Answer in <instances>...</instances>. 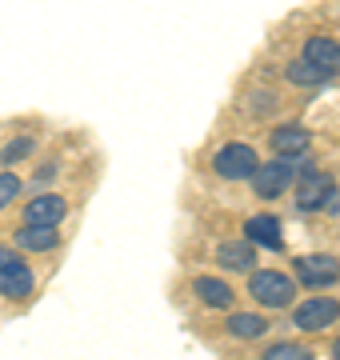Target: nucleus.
I'll list each match as a JSON object with an SVG mask.
<instances>
[{
    "label": "nucleus",
    "mask_w": 340,
    "mask_h": 360,
    "mask_svg": "<svg viewBox=\"0 0 340 360\" xmlns=\"http://www.w3.org/2000/svg\"><path fill=\"white\" fill-rule=\"evenodd\" d=\"M244 292L261 312H288L296 304L301 288L285 269H252L249 281H244Z\"/></svg>",
    "instance_id": "1"
},
{
    "label": "nucleus",
    "mask_w": 340,
    "mask_h": 360,
    "mask_svg": "<svg viewBox=\"0 0 340 360\" xmlns=\"http://www.w3.org/2000/svg\"><path fill=\"white\" fill-rule=\"evenodd\" d=\"M304 165H292V160H261V165L252 168V196L256 200H264V205H273V200H285V196H292V188H296V176H301Z\"/></svg>",
    "instance_id": "2"
},
{
    "label": "nucleus",
    "mask_w": 340,
    "mask_h": 360,
    "mask_svg": "<svg viewBox=\"0 0 340 360\" xmlns=\"http://www.w3.org/2000/svg\"><path fill=\"white\" fill-rule=\"evenodd\" d=\"M292 328L304 336H316V333H328V328H336L340 324V296L332 292H316V296H304V300H296L292 304Z\"/></svg>",
    "instance_id": "3"
},
{
    "label": "nucleus",
    "mask_w": 340,
    "mask_h": 360,
    "mask_svg": "<svg viewBox=\"0 0 340 360\" xmlns=\"http://www.w3.org/2000/svg\"><path fill=\"white\" fill-rule=\"evenodd\" d=\"M288 276H292L296 288H304L308 296L328 292V288H336L340 284V257H332V252H308V257H296Z\"/></svg>",
    "instance_id": "4"
},
{
    "label": "nucleus",
    "mask_w": 340,
    "mask_h": 360,
    "mask_svg": "<svg viewBox=\"0 0 340 360\" xmlns=\"http://www.w3.org/2000/svg\"><path fill=\"white\" fill-rule=\"evenodd\" d=\"M256 165H261V153H256V144H249V141H224L221 148L209 156L212 176L228 180V184H240V180H249Z\"/></svg>",
    "instance_id": "5"
},
{
    "label": "nucleus",
    "mask_w": 340,
    "mask_h": 360,
    "mask_svg": "<svg viewBox=\"0 0 340 360\" xmlns=\"http://www.w3.org/2000/svg\"><path fill=\"white\" fill-rule=\"evenodd\" d=\"M336 193V180L328 176V172H320V168L304 165L301 176H296V188H292V208L301 212V217H308V212H325L328 196Z\"/></svg>",
    "instance_id": "6"
},
{
    "label": "nucleus",
    "mask_w": 340,
    "mask_h": 360,
    "mask_svg": "<svg viewBox=\"0 0 340 360\" xmlns=\"http://www.w3.org/2000/svg\"><path fill=\"white\" fill-rule=\"evenodd\" d=\"M268 148H273L276 160H292V165H308V153H313V132L304 129L301 120H285L268 132Z\"/></svg>",
    "instance_id": "7"
},
{
    "label": "nucleus",
    "mask_w": 340,
    "mask_h": 360,
    "mask_svg": "<svg viewBox=\"0 0 340 360\" xmlns=\"http://www.w3.org/2000/svg\"><path fill=\"white\" fill-rule=\"evenodd\" d=\"M68 220V196L65 193H32L20 208V224H44V229H60Z\"/></svg>",
    "instance_id": "8"
},
{
    "label": "nucleus",
    "mask_w": 340,
    "mask_h": 360,
    "mask_svg": "<svg viewBox=\"0 0 340 360\" xmlns=\"http://www.w3.org/2000/svg\"><path fill=\"white\" fill-rule=\"evenodd\" d=\"M188 288H192V296L209 312H233L236 309V288L224 281L221 272H200V276L188 281Z\"/></svg>",
    "instance_id": "9"
},
{
    "label": "nucleus",
    "mask_w": 340,
    "mask_h": 360,
    "mask_svg": "<svg viewBox=\"0 0 340 360\" xmlns=\"http://www.w3.org/2000/svg\"><path fill=\"white\" fill-rule=\"evenodd\" d=\"M268 333H273V316H264L261 309H233V312H224V336H228V340L252 345V340H264Z\"/></svg>",
    "instance_id": "10"
},
{
    "label": "nucleus",
    "mask_w": 340,
    "mask_h": 360,
    "mask_svg": "<svg viewBox=\"0 0 340 360\" xmlns=\"http://www.w3.org/2000/svg\"><path fill=\"white\" fill-rule=\"evenodd\" d=\"M240 240H249L252 248L280 252L285 248V217H276V212H252V217H244V236Z\"/></svg>",
    "instance_id": "11"
},
{
    "label": "nucleus",
    "mask_w": 340,
    "mask_h": 360,
    "mask_svg": "<svg viewBox=\"0 0 340 360\" xmlns=\"http://www.w3.org/2000/svg\"><path fill=\"white\" fill-rule=\"evenodd\" d=\"M8 245L20 252V257H48V252H56L60 248V229H44V224H20V229L13 232V240Z\"/></svg>",
    "instance_id": "12"
},
{
    "label": "nucleus",
    "mask_w": 340,
    "mask_h": 360,
    "mask_svg": "<svg viewBox=\"0 0 340 360\" xmlns=\"http://www.w3.org/2000/svg\"><path fill=\"white\" fill-rule=\"evenodd\" d=\"M212 257H216V269L221 272H244V276H249L252 269H261V264H256L261 252H256L249 240H221Z\"/></svg>",
    "instance_id": "13"
},
{
    "label": "nucleus",
    "mask_w": 340,
    "mask_h": 360,
    "mask_svg": "<svg viewBox=\"0 0 340 360\" xmlns=\"http://www.w3.org/2000/svg\"><path fill=\"white\" fill-rule=\"evenodd\" d=\"M32 292H37V272L28 269V260H20L13 269H0V300L25 304Z\"/></svg>",
    "instance_id": "14"
},
{
    "label": "nucleus",
    "mask_w": 340,
    "mask_h": 360,
    "mask_svg": "<svg viewBox=\"0 0 340 360\" xmlns=\"http://www.w3.org/2000/svg\"><path fill=\"white\" fill-rule=\"evenodd\" d=\"M301 56L304 60H313L316 68H325L332 80L340 77V40L336 37H304Z\"/></svg>",
    "instance_id": "15"
},
{
    "label": "nucleus",
    "mask_w": 340,
    "mask_h": 360,
    "mask_svg": "<svg viewBox=\"0 0 340 360\" xmlns=\"http://www.w3.org/2000/svg\"><path fill=\"white\" fill-rule=\"evenodd\" d=\"M37 153H40V136H32V132H16V136H8V141L0 144V168H4V172H16V165L32 160Z\"/></svg>",
    "instance_id": "16"
},
{
    "label": "nucleus",
    "mask_w": 340,
    "mask_h": 360,
    "mask_svg": "<svg viewBox=\"0 0 340 360\" xmlns=\"http://www.w3.org/2000/svg\"><path fill=\"white\" fill-rule=\"evenodd\" d=\"M285 80L292 89H325V84H332V77H328L325 68H316L313 60H304V56H292L285 65Z\"/></svg>",
    "instance_id": "17"
},
{
    "label": "nucleus",
    "mask_w": 340,
    "mask_h": 360,
    "mask_svg": "<svg viewBox=\"0 0 340 360\" xmlns=\"http://www.w3.org/2000/svg\"><path fill=\"white\" fill-rule=\"evenodd\" d=\"M261 360H316V348H308L304 340H273Z\"/></svg>",
    "instance_id": "18"
},
{
    "label": "nucleus",
    "mask_w": 340,
    "mask_h": 360,
    "mask_svg": "<svg viewBox=\"0 0 340 360\" xmlns=\"http://www.w3.org/2000/svg\"><path fill=\"white\" fill-rule=\"evenodd\" d=\"M20 196H25V180L16 176V172H4V168H0V212L8 205H16Z\"/></svg>",
    "instance_id": "19"
},
{
    "label": "nucleus",
    "mask_w": 340,
    "mask_h": 360,
    "mask_svg": "<svg viewBox=\"0 0 340 360\" xmlns=\"http://www.w3.org/2000/svg\"><path fill=\"white\" fill-rule=\"evenodd\" d=\"M56 172H60V160H44V165L32 172V184H25V188H40V193H44V188L56 180Z\"/></svg>",
    "instance_id": "20"
},
{
    "label": "nucleus",
    "mask_w": 340,
    "mask_h": 360,
    "mask_svg": "<svg viewBox=\"0 0 340 360\" xmlns=\"http://www.w3.org/2000/svg\"><path fill=\"white\" fill-rule=\"evenodd\" d=\"M20 260L25 257H20L13 245H0V269H13V264H20Z\"/></svg>",
    "instance_id": "21"
},
{
    "label": "nucleus",
    "mask_w": 340,
    "mask_h": 360,
    "mask_svg": "<svg viewBox=\"0 0 340 360\" xmlns=\"http://www.w3.org/2000/svg\"><path fill=\"white\" fill-rule=\"evenodd\" d=\"M328 352H332V360H340V336L332 340V348H328Z\"/></svg>",
    "instance_id": "22"
}]
</instances>
